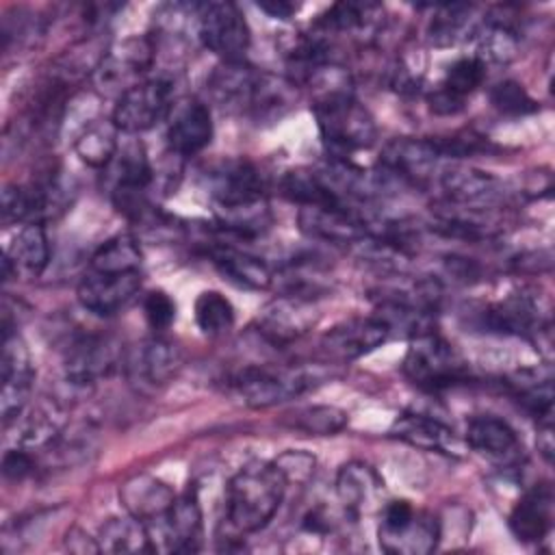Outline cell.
Returning <instances> with one entry per match:
<instances>
[{"label":"cell","instance_id":"obj_35","mask_svg":"<svg viewBox=\"0 0 555 555\" xmlns=\"http://www.w3.org/2000/svg\"><path fill=\"white\" fill-rule=\"evenodd\" d=\"M282 193L299 206H349L319 171L293 169L282 178Z\"/></svg>","mask_w":555,"mask_h":555},{"label":"cell","instance_id":"obj_33","mask_svg":"<svg viewBox=\"0 0 555 555\" xmlns=\"http://www.w3.org/2000/svg\"><path fill=\"white\" fill-rule=\"evenodd\" d=\"M13 423L17 425L20 447H41L52 442L61 431L63 412L56 403H28Z\"/></svg>","mask_w":555,"mask_h":555},{"label":"cell","instance_id":"obj_38","mask_svg":"<svg viewBox=\"0 0 555 555\" xmlns=\"http://www.w3.org/2000/svg\"><path fill=\"white\" fill-rule=\"evenodd\" d=\"M518 54V35L507 22H488L479 33V46L473 56H477L486 67L488 63L507 65Z\"/></svg>","mask_w":555,"mask_h":555},{"label":"cell","instance_id":"obj_7","mask_svg":"<svg viewBox=\"0 0 555 555\" xmlns=\"http://www.w3.org/2000/svg\"><path fill=\"white\" fill-rule=\"evenodd\" d=\"M154 56H156V46L152 37L147 35L126 37L113 43L102 54V59L93 69V78L104 91H115L119 98L124 91L145 80L143 76L152 67Z\"/></svg>","mask_w":555,"mask_h":555},{"label":"cell","instance_id":"obj_39","mask_svg":"<svg viewBox=\"0 0 555 555\" xmlns=\"http://www.w3.org/2000/svg\"><path fill=\"white\" fill-rule=\"evenodd\" d=\"M470 4H460V2H444L434 7V17L429 20L427 37L434 46L444 48L453 46L460 37H464V30L470 22Z\"/></svg>","mask_w":555,"mask_h":555},{"label":"cell","instance_id":"obj_13","mask_svg":"<svg viewBox=\"0 0 555 555\" xmlns=\"http://www.w3.org/2000/svg\"><path fill=\"white\" fill-rule=\"evenodd\" d=\"M317 323V310L312 299L280 295L267 304L258 317L260 336L273 347H286L301 338Z\"/></svg>","mask_w":555,"mask_h":555},{"label":"cell","instance_id":"obj_25","mask_svg":"<svg viewBox=\"0 0 555 555\" xmlns=\"http://www.w3.org/2000/svg\"><path fill=\"white\" fill-rule=\"evenodd\" d=\"M481 321L488 332L499 334H535L544 327L540 304H535L529 295H512L490 306L483 310Z\"/></svg>","mask_w":555,"mask_h":555},{"label":"cell","instance_id":"obj_11","mask_svg":"<svg viewBox=\"0 0 555 555\" xmlns=\"http://www.w3.org/2000/svg\"><path fill=\"white\" fill-rule=\"evenodd\" d=\"M119 362L117 345L98 334H80L65 349L63 373L65 382L74 388L93 386L98 379L106 377Z\"/></svg>","mask_w":555,"mask_h":555},{"label":"cell","instance_id":"obj_45","mask_svg":"<svg viewBox=\"0 0 555 555\" xmlns=\"http://www.w3.org/2000/svg\"><path fill=\"white\" fill-rule=\"evenodd\" d=\"M35 470V460L33 455L24 449V447H17V449H9L4 455H2V475L11 481H22L26 479L30 473Z\"/></svg>","mask_w":555,"mask_h":555},{"label":"cell","instance_id":"obj_47","mask_svg":"<svg viewBox=\"0 0 555 555\" xmlns=\"http://www.w3.org/2000/svg\"><path fill=\"white\" fill-rule=\"evenodd\" d=\"M538 449L546 462L553 460V421L538 423Z\"/></svg>","mask_w":555,"mask_h":555},{"label":"cell","instance_id":"obj_8","mask_svg":"<svg viewBox=\"0 0 555 555\" xmlns=\"http://www.w3.org/2000/svg\"><path fill=\"white\" fill-rule=\"evenodd\" d=\"M2 390H0V414L2 425H11L20 412L30 403V388L35 382V369L30 351L24 338L13 332L11 325L2 323Z\"/></svg>","mask_w":555,"mask_h":555},{"label":"cell","instance_id":"obj_23","mask_svg":"<svg viewBox=\"0 0 555 555\" xmlns=\"http://www.w3.org/2000/svg\"><path fill=\"white\" fill-rule=\"evenodd\" d=\"M119 501L128 514L143 520L145 525H154L167 514L176 501V494L165 481L147 473H139L121 483Z\"/></svg>","mask_w":555,"mask_h":555},{"label":"cell","instance_id":"obj_27","mask_svg":"<svg viewBox=\"0 0 555 555\" xmlns=\"http://www.w3.org/2000/svg\"><path fill=\"white\" fill-rule=\"evenodd\" d=\"M382 492V479L364 462H349L340 466L336 475V496L343 503L345 512L360 516L375 505L377 494Z\"/></svg>","mask_w":555,"mask_h":555},{"label":"cell","instance_id":"obj_5","mask_svg":"<svg viewBox=\"0 0 555 555\" xmlns=\"http://www.w3.org/2000/svg\"><path fill=\"white\" fill-rule=\"evenodd\" d=\"M377 540L382 551L392 555H425L438 546L440 522L403 499L390 501L382 507Z\"/></svg>","mask_w":555,"mask_h":555},{"label":"cell","instance_id":"obj_40","mask_svg":"<svg viewBox=\"0 0 555 555\" xmlns=\"http://www.w3.org/2000/svg\"><path fill=\"white\" fill-rule=\"evenodd\" d=\"M195 323L206 336H223L234 325V308L219 291H204L195 299Z\"/></svg>","mask_w":555,"mask_h":555},{"label":"cell","instance_id":"obj_20","mask_svg":"<svg viewBox=\"0 0 555 555\" xmlns=\"http://www.w3.org/2000/svg\"><path fill=\"white\" fill-rule=\"evenodd\" d=\"M553 488L548 483H535L529 488L509 514V531L518 542H540L553 527Z\"/></svg>","mask_w":555,"mask_h":555},{"label":"cell","instance_id":"obj_46","mask_svg":"<svg viewBox=\"0 0 555 555\" xmlns=\"http://www.w3.org/2000/svg\"><path fill=\"white\" fill-rule=\"evenodd\" d=\"M65 546L72 553H100L98 538H89L80 527H72L65 538Z\"/></svg>","mask_w":555,"mask_h":555},{"label":"cell","instance_id":"obj_31","mask_svg":"<svg viewBox=\"0 0 555 555\" xmlns=\"http://www.w3.org/2000/svg\"><path fill=\"white\" fill-rule=\"evenodd\" d=\"M100 553H145L154 551L150 529L132 514L108 518L98 533Z\"/></svg>","mask_w":555,"mask_h":555},{"label":"cell","instance_id":"obj_30","mask_svg":"<svg viewBox=\"0 0 555 555\" xmlns=\"http://www.w3.org/2000/svg\"><path fill=\"white\" fill-rule=\"evenodd\" d=\"M4 258L11 262L13 271H24L28 275H39L50 262V241L43 223H24L7 247Z\"/></svg>","mask_w":555,"mask_h":555},{"label":"cell","instance_id":"obj_22","mask_svg":"<svg viewBox=\"0 0 555 555\" xmlns=\"http://www.w3.org/2000/svg\"><path fill=\"white\" fill-rule=\"evenodd\" d=\"M167 551H197L202 540V507L195 492L176 496L167 514L154 522ZM152 527V525H147Z\"/></svg>","mask_w":555,"mask_h":555},{"label":"cell","instance_id":"obj_32","mask_svg":"<svg viewBox=\"0 0 555 555\" xmlns=\"http://www.w3.org/2000/svg\"><path fill=\"white\" fill-rule=\"evenodd\" d=\"M119 150V128L113 119H91L85 124L74 141V152L82 163L95 169H104L113 163Z\"/></svg>","mask_w":555,"mask_h":555},{"label":"cell","instance_id":"obj_44","mask_svg":"<svg viewBox=\"0 0 555 555\" xmlns=\"http://www.w3.org/2000/svg\"><path fill=\"white\" fill-rule=\"evenodd\" d=\"M275 466L282 470L286 483H304L314 473V457L306 451H286L273 460Z\"/></svg>","mask_w":555,"mask_h":555},{"label":"cell","instance_id":"obj_9","mask_svg":"<svg viewBox=\"0 0 555 555\" xmlns=\"http://www.w3.org/2000/svg\"><path fill=\"white\" fill-rule=\"evenodd\" d=\"M197 37L206 50L223 61H243L251 41L249 26L232 2L199 4Z\"/></svg>","mask_w":555,"mask_h":555},{"label":"cell","instance_id":"obj_12","mask_svg":"<svg viewBox=\"0 0 555 555\" xmlns=\"http://www.w3.org/2000/svg\"><path fill=\"white\" fill-rule=\"evenodd\" d=\"M297 223L306 236L332 245H364L371 236L369 223L349 206H301Z\"/></svg>","mask_w":555,"mask_h":555},{"label":"cell","instance_id":"obj_21","mask_svg":"<svg viewBox=\"0 0 555 555\" xmlns=\"http://www.w3.org/2000/svg\"><path fill=\"white\" fill-rule=\"evenodd\" d=\"M486 65L477 56L457 59L429 93V108L438 115H453L464 108L466 98L483 82Z\"/></svg>","mask_w":555,"mask_h":555},{"label":"cell","instance_id":"obj_1","mask_svg":"<svg viewBox=\"0 0 555 555\" xmlns=\"http://www.w3.org/2000/svg\"><path fill=\"white\" fill-rule=\"evenodd\" d=\"M208 195L223 230L258 236L271 225L258 169L245 158H230L208 171Z\"/></svg>","mask_w":555,"mask_h":555},{"label":"cell","instance_id":"obj_34","mask_svg":"<svg viewBox=\"0 0 555 555\" xmlns=\"http://www.w3.org/2000/svg\"><path fill=\"white\" fill-rule=\"evenodd\" d=\"M141 247L128 232L115 234L104 241L89 260V271L95 273H132L141 271Z\"/></svg>","mask_w":555,"mask_h":555},{"label":"cell","instance_id":"obj_29","mask_svg":"<svg viewBox=\"0 0 555 555\" xmlns=\"http://www.w3.org/2000/svg\"><path fill=\"white\" fill-rule=\"evenodd\" d=\"M466 444L488 457L507 460L518 451V436L505 421L486 414L468 421Z\"/></svg>","mask_w":555,"mask_h":555},{"label":"cell","instance_id":"obj_43","mask_svg":"<svg viewBox=\"0 0 555 555\" xmlns=\"http://www.w3.org/2000/svg\"><path fill=\"white\" fill-rule=\"evenodd\" d=\"M143 314L154 332H163L176 319V304L165 291H152L143 299Z\"/></svg>","mask_w":555,"mask_h":555},{"label":"cell","instance_id":"obj_37","mask_svg":"<svg viewBox=\"0 0 555 555\" xmlns=\"http://www.w3.org/2000/svg\"><path fill=\"white\" fill-rule=\"evenodd\" d=\"M382 7L375 2H336L327 9L323 20V33H362L373 30L379 22Z\"/></svg>","mask_w":555,"mask_h":555},{"label":"cell","instance_id":"obj_15","mask_svg":"<svg viewBox=\"0 0 555 555\" xmlns=\"http://www.w3.org/2000/svg\"><path fill=\"white\" fill-rule=\"evenodd\" d=\"M440 158L436 139H395L384 145L379 167L399 182L421 184L434 176Z\"/></svg>","mask_w":555,"mask_h":555},{"label":"cell","instance_id":"obj_14","mask_svg":"<svg viewBox=\"0 0 555 555\" xmlns=\"http://www.w3.org/2000/svg\"><path fill=\"white\" fill-rule=\"evenodd\" d=\"M141 291V271L132 273H95L87 271L78 284V301L98 317L121 312Z\"/></svg>","mask_w":555,"mask_h":555},{"label":"cell","instance_id":"obj_4","mask_svg":"<svg viewBox=\"0 0 555 555\" xmlns=\"http://www.w3.org/2000/svg\"><path fill=\"white\" fill-rule=\"evenodd\" d=\"M401 371L414 386L427 392L447 390L468 377L466 364L453 345L434 330L410 338Z\"/></svg>","mask_w":555,"mask_h":555},{"label":"cell","instance_id":"obj_28","mask_svg":"<svg viewBox=\"0 0 555 555\" xmlns=\"http://www.w3.org/2000/svg\"><path fill=\"white\" fill-rule=\"evenodd\" d=\"M440 184L447 197L462 206L492 204L501 195V186L492 176L468 167H453L442 171Z\"/></svg>","mask_w":555,"mask_h":555},{"label":"cell","instance_id":"obj_17","mask_svg":"<svg viewBox=\"0 0 555 555\" xmlns=\"http://www.w3.org/2000/svg\"><path fill=\"white\" fill-rule=\"evenodd\" d=\"M260 69L243 63V61H223L215 72L208 76V93L210 98L228 108V111H243L249 113L256 100V93L262 82Z\"/></svg>","mask_w":555,"mask_h":555},{"label":"cell","instance_id":"obj_6","mask_svg":"<svg viewBox=\"0 0 555 555\" xmlns=\"http://www.w3.org/2000/svg\"><path fill=\"white\" fill-rule=\"evenodd\" d=\"M173 108V85L165 76L145 78L117 98L113 124L119 132L139 134L167 119Z\"/></svg>","mask_w":555,"mask_h":555},{"label":"cell","instance_id":"obj_41","mask_svg":"<svg viewBox=\"0 0 555 555\" xmlns=\"http://www.w3.org/2000/svg\"><path fill=\"white\" fill-rule=\"evenodd\" d=\"M347 425V412L334 405H312L295 414L291 427L312 436H334Z\"/></svg>","mask_w":555,"mask_h":555},{"label":"cell","instance_id":"obj_3","mask_svg":"<svg viewBox=\"0 0 555 555\" xmlns=\"http://www.w3.org/2000/svg\"><path fill=\"white\" fill-rule=\"evenodd\" d=\"M312 113L327 147L336 152H353L371 147L377 139V126L364 104L351 93L317 98Z\"/></svg>","mask_w":555,"mask_h":555},{"label":"cell","instance_id":"obj_19","mask_svg":"<svg viewBox=\"0 0 555 555\" xmlns=\"http://www.w3.org/2000/svg\"><path fill=\"white\" fill-rule=\"evenodd\" d=\"M182 369V351L176 343L154 336L141 343L128 358V371L134 382L143 386H165Z\"/></svg>","mask_w":555,"mask_h":555},{"label":"cell","instance_id":"obj_36","mask_svg":"<svg viewBox=\"0 0 555 555\" xmlns=\"http://www.w3.org/2000/svg\"><path fill=\"white\" fill-rule=\"evenodd\" d=\"M115 165V184L113 191H145L154 180V171L145 147L139 139L126 143L117 150L113 163Z\"/></svg>","mask_w":555,"mask_h":555},{"label":"cell","instance_id":"obj_18","mask_svg":"<svg viewBox=\"0 0 555 555\" xmlns=\"http://www.w3.org/2000/svg\"><path fill=\"white\" fill-rule=\"evenodd\" d=\"M212 139V117L208 104L202 100L189 98L180 104H173L169 113L167 141L173 154L193 156L202 152Z\"/></svg>","mask_w":555,"mask_h":555},{"label":"cell","instance_id":"obj_48","mask_svg":"<svg viewBox=\"0 0 555 555\" xmlns=\"http://www.w3.org/2000/svg\"><path fill=\"white\" fill-rule=\"evenodd\" d=\"M258 7H260L264 13H269L271 17H278V20H288V17L297 11V7H295V4H291V2H286V0L258 2Z\"/></svg>","mask_w":555,"mask_h":555},{"label":"cell","instance_id":"obj_16","mask_svg":"<svg viewBox=\"0 0 555 555\" xmlns=\"http://www.w3.org/2000/svg\"><path fill=\"white\" fill-rule=\"evenodd\" d=\"M388 336L390 330L379 317H356L334 325L321 338V347L330 358L349 362L377 349L379 345L386 343Z\"/></svg>","mask_w":555,"mask_h":555},{"label":"cell","instance_id":"obj_42","mask_svg":"<svg viewBox=\"0 0 555 555\" xmlns=\"http://www.w3.org/2000/svg\"><path fill=\"white\" fill-rule=\"evenodd\" d=\"M492 106L503 115H529L538 111V102L527 93V89L516 80H503L492 87L490 91Z\"/></svg>","mask_w":555,"mask_h":555},{"label":"cell","instance_id":"obj_2","mask_svg":"<svg viewBox=\"0 0 555 555\" xmlns=\"http://www.w3.org/2000/svg\"><path fill=\"white\" fill-rule=\"evenodd\" d=\"M286 479L275 462H251L243 466L225 490V518L236 533H254L262 529L278 512Z\"/></svg>","mask_w":555,"mask_h":555},{"label":"cell","instance_id":"obj_10","mask_svg":"<svg viewBox=\"0 0 555 555\" xmlns=\"http://www.w3.org/2000/svg\"><path fill=\"white\" fill-rule=\"evenodd\" d=\"M304 369H267L247 366L234 377V388L249 408H271L299 397L312 386Z\"/></svg>","mask_w":555,"mask_h":555},{"label":"cell","instance_id":"obj_26","mask_svg":"<svg viewBox=\"0 0 555 555\" xmlns=\"http://www.w3.org/2000/svg\"><path fill=\"white\" fill-rule=\"evenodd\" d=\"M208 258L219 269V273L236 286L260 291L273 284L271 269L258 256H251L230 245H212L208 247Z\"/></svg>","mask_w":555,"mask_h":555},{"label":"cell","instance_id":"obj_24","mask_svg":"<svg viewBox=\"0 0 555 555\" xmlns=\"http://www.w3.org/2000/svg\"><path fill=\"white\" fill-rule=\"evenodd\" d=\"M390 436L423 451H438L444 455H457L460 451V440L453 434V429H449L444 423H440L434 416H425L416 412L401 414L392 423Z\"/></svg>","mask_w":555,"mask_h":555}]
</instances>
